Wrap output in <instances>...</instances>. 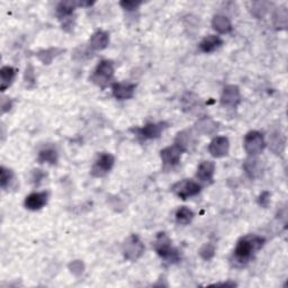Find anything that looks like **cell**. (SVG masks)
Returning a JSON list of instances; mask_svg holds the SVG:
<instances>
[{
  "label": "cell",
  "mask_w": 288,
  "mask_h": 288,
  "mask_svg": "<svg viewBox=\"0 0 288 288\" xmlns=\"http://www.w3.org/2000/svg\"><path fill=\"white\" fill-rule=\"evenodd\" d=\"M264 244V239L258 236H247L241 238L238 241V244L234 249V260L240 264H244L251 259L252 256L263 248Z\"/></svg>",
  "instance_id": "1"
},
{
  "label": "cell",
  "mask_w": 288,
  "mask_h": 288,
  "mask_svg": "<svg viewBox=\"0 0 288 288\" xmlns=\"http://www.w3.org/2000/svg\"><path fill=\"white\" fill-rule=\"evenodd\" d=\"M154 249L162 259L169 261V263L171 264L178 263L180 259L178 250L172 247L171 240H170L169 237L164 232L158 233L154 241Z\"/></svg>",
  "instance_id": "2"
},
{
  "label": "cell",
  "mask_w": 288,
  "mask_h": 288,
  "mask_svg": "<svg viewBox=\"0 0 288 288\" xmlns=\"http://www.w3.org/2000/svg\"><path fill=\"white\" fill-rule=\"evenodd\" d=\"M114 75V66L112 61L108 60H103L96 67L92 77L93 82L96 83L97 86L104 88L105 86L108 85V82L112 80Z\"/></svg>",
  "instance_id": "3"
},
{
  "label": "cell",
  "mask_w": 288,
  "mask_h": 288,
  "mask_svg": "<svg viewBox=\"0 0 288 288\" xmlns=\"http://www.w3.org/2000/svg\"><path fill=\"white\" fill-rule=\"evenodd\" d=\"M243 146L245 152H247L249 155H255L260 154L263 152L264 146H266V142H264V135L259 133L258 131H251L247 133V135L244 136V141H243Z\"/></svg>",
  "instance_id": "4"
},
{
  "label": "cell",
  "mask_w": 288,
  "mask_h": 288,
  "mask_svg": "<svg viewBox=\"0 0 288 288\" xmlns=\"http://www.w3.org/2000/svg\"><path fill=\"white\" fill-rule=\"evenodd\" d=\"M144 252V244L138 236H131L124 242L123 253L124 257L130 261H136Z\"/></svg>",
  "instance_id": "5"
},
{
  "label": "cell",
  "mask_w": 288,
  "mask_h": 288,
  "mask_svg": "<svg viewBox=\"0 0 288 288\" xmlns=\"http://www.w3.org/2000/svg\"><path fill=\"white\" fill-rule=\"evenodd\" d=\"M172 192L181 199H187L189 197L196 196L200 192V185L192 179H184L173 185Z\"/></svg>",
  "instance_id": "6"
},
{
  "label": "cell",
  "mask_w": 288,
  "mask_h": 288,
  "mask_svg": "<svg viewBox=\"0 0 288 288\" xmlns=\"http://www.w3.org/2000/svg\"><path fill=\"white\" fill-rule=\"evenodd\" d=\"M115 164V158L109 153H103L99 158L97 159V161L95 162V165L92 168V175L94 177H104L106 173L111 171L112 168Z\"/></svg>",
  "instance_id": "7"
},
{
  "label": "cell",
  "mask_w": 288,
  "mask_h": 288,
  "mask_svg": "<svg viewBox=\"0 0 288 288\" xmlns=\"http://www.w3.org/2000/svg\"><path fill=\"white\" fill-rule=\"evenodd\" d=\"M185 152V150L181 147L179 144H172L168 147H165L164 150H161L160 157L162 159V162H164L165 166L173 167L177 166L180 162L181 154Z\"/></svg>",
  "instance_id": "8"
},
{
  "label": "cell",
  "mask_w": 288,
  "mask_h": 288,
  "mask_svg": "<svg viewBox=\"0 0 288 288\" xmlns=\"http://www.w3.org/2000/svg\"><path fill=\"white\" fill-rule=\"evenodd\" d=\"M241 101V94L238 86L229 85L223 89L221 96V104L226 107H237Z\"/></svg>",
  "instance_id": "9"
},
{
  "label": "cell",
  "mask_w": 288,
  "mask_h": 288,
  "mask_svg": "<svg viewBox=\"0 0 288 288\" xmlns=\"http://www.w3.org/2000/svg\"><path fill=\"white\" fill-rule=\"evenodd\" d=\"M50 192H33L28 195L25 198V207L29 211H39L42 207L47 205Z\"/></svg>",
  "instance_id": "10"
},
{
  "label": "cell",
  "mask_w": 288,
  "mask_h": 288,
  "mask_svg": "<svg viewBox=\"0 0 288 288\" xmlns=\"http://www.w3.org/2000/svg\"><path fill=\"white\" fill-rule=\"evenodd\" d=\"M230 142L225 136H217L210 143L208 151L214 158H223L229 153Z\"/></svg>",
  "instance_id": "11"
},
{
  "label": "cell",
  "mask_w": 288,
  "mask_h": 288,
  "mask_svg": "<svg viewBox=\"0 0 288 288\" xmlns=\"http://www.w3.org/2000/svg\"><path fill=\"white\" fill-rule=\"evenodd\" d=\"M136 86L134 83H114L113 85V96L116 98V99L124 100V99H130L134 96Z\"/></svg>",
  "instance_id": "12"
},
{
  "label": "cell",
  "mask_w": 288,
  "mask_h": 288,
  "mask_svg": "<svg viewBox=\"0 0 288 288\" xmlns=\"http://www.w3.org/2000/svg\"><path fill=\"white\" fill-rule=\"evenodd\" d=\"M166 123H150L146 124L145 126L142 128L136 130L140 136H142L143 139H158L161 135L162 131L167 127Z\"/></svg>",
  "instance_id": "13"
},
{
  "label": "cell",
  "mask_w": 288,
  "mask_h": 288,
  "mask_svg": "<svg viewBox=\"0 0 288 288\" xmlns=\"http://www.w3.org/2000/svg\"><path fill=\"white\" fill-rule=\"evenodd\" d=\"M215 173V165L213 161H203L198 166L196 177L202 183H212Z\"/></svg>",
  "instance_id": "14"
},
{
  "label": "cell",
  "mask_w": 288,
  "mask_h": 288,
  "mask_svg": "<svg viewBox=\"0 0 288 288\" xmlns=\"http://www.w3.org/2000/svg\"><path fill=\"white\" fill-rule=\"evenodd\" d=\"M90 2L81 1H61L56 7V14L60 20H69V17L73 14L74 8L77 6H90Z\"/></svg>",
  "instance_id": "15"
},
{
  "label": "cell",
  "mask_w": 288,
  "mask_h": 288,
  "mask_svg": "<svg viewBox=\"0 0 288 288\" xmlns=\"http://www.w3.org/2000/svg\"><path fill=\"white\" fill-rule=\"evenodd\" d=\"M223 44V40L217 35H208L199 44V48L203 52L210 53L215 51Z\"/></svg>",
  "instance_id": "16"
},
{
  "label": "cell",
  "mask_w": 288,
  "mask_h": 288,
  "mask_svg": "<svg viewBox=\"0 0 288 288\" xmlns=\"http://www.w3.org/2000/svg\"><path fill=\"white\" fill-rule=\"evenodd\" d=\"M212 26L219 34H227L232 31V24H231L230 20L222 15H216L213 17Z\"/></svg>",
  "instance_id": "17"
},
{
  "label": "cell",
  "mask_w": 288,
  "mask_h": 288,
  "mask_svg": "<svg viewBox=\"0 0 288 288\" xmlns=\"http://www.w3.org/2000/svg\"><path fill=\"white\" fill-rule=\"evenodd\" d=\"M260 160H258L256 158H250L248 160H245L244 162V170L245 173L251 178V179H255V178H258L261 172H263V166L260 164Z\"/></svg>",
  "instance_id": "18"
},
{
  "label": "cell",
  "mask_w": 288,
  "mask_h": 288,
  "mask_svg": "<svg viewBox=\"0 0 288 288\" xmlns=\"http://www.w3.org/2000/svg\"><path fill=\"white\" fill-rule=\"evenodd\" d=\"M109 43V35L108 33L104 31H97L96 33L93 34L92 40H90V45L95 50H104V48H107Z\"/></svg>",
  "instance_id": "19"
},
{
  "label": "cell",
  "mask_w": 288,
  "mask_h": 288,
  "mask_svg": "<svg viewBox=\"0 0 288 288\" xmlns=\"http://www.w3.org/2000/svg\"><path fill=\"white\" fill-rule=\"evenodd\" d=\"M17 70L13 67L6 66L2 67L1 70H0V78H1V92H5V90L8 88V87L13 83L15 77H16Z\"/></svg>",
  "instance_id": "20"
},
{
  "label": "cell",
  "mask_w": 288,
  "mask_h": 288,
  "mask_svg": "<svg viewBox=\"0 0 288 288\" xmlns=\"http://www.w3.org/2000/svg\"><path fill=\"white\" fill-rule=\"evenodd\" d=\"M196 130L202 134H212L217 130V124L213 120L205 117L196 123Z\"/></svg>",
  "instance_id": "21"
},
{
  "label": "cell",
  "mask_w": 288,
  "mask_h": 288,
  "mask_svg": "<svg viewBox=\"0 0 288 288\" xmlns=\"http://www.w3.org/2000/svg\"><path fill=\"white\" fill-rule=\"evenodd\" d=\"M37 161L40 164H51L54 165L58 161V153L54 149H44L40 151L39 157H37Z\"/></svg>",
  "instance_id": "22"
},
{
  "label": "cell",
  "mask_w": 288,
  "mask_h": 288,
  "mask_svg": "<svg viewBox=\"0 0 288 288\" xmlns=\"http://www.w3.org/2000/svg\"><path fill=\"white\" fill-rule=\"evenodd\" d=\"M194 216H195L194 212L184 206V207H180L179 210L177 211L176 221H177V223H179V224L187 225L192 221Z\"/></svg>",
  "instance_id": "23"
},
{
  "label": "cell",
  "mask_w": 288,
  "mask_h": 288,
  "mask_svg": "<svg viewBox=\"0 0 288 288\" xmlns=\"http://www.w3.org/2000/svg\"><path fill=\"white\" fill-rule=\"evenodd\" d=\"M61 52L62 50H60V48H50V50L41 51L37 53V58L41 60L42 63L50 64L52 62V60L54 59L56 55H59V53Z\"/></svg>",
  "instance_id": "24"
},
{
  "label": "cell",
  "mask_w": 288,
  "mask_h": 288,
  "mask_svg": "<svg viewBox=\"0 0 288 288\" xmlns=\"http://www.w3.org/2000/svg\"><path fill=\"white\" fill-rule=\"evenodd\" d=\"M11 179H13V171L2 166L0 168V185H1V188L6 189L8 187Z\"/></svg>",
  "instance_id": "25"
},
{
  "label": "cell",
  "mask_w": 288,
  "mask_h": 288,
  "mask_svg": "<svg viewBox=\"0 0 288 288\" xmlns=\"http://www.w3.org/2000/svg\"><path fill=\"white\" fill-rule=\"evenodd\" d=\"M284 140L282 139V135H280L278 132L277 133L272 134L271 138H270V146H271V150L274 151L276 153H279L283 151V147H284Z\"/></svg>",
  "instance_id": "26"
},
{
  "label": "cell",
  "mask_w": 288,
  "mask_h": 288,
  "mask_svg": "<svg viewBox=\"0 0 288 288\" xmlns=\"http://www.w3.org/2000/svg\"><path fill=\"white\" fill-rule=\"evenodd\" d=\"M275 25L279 28H286L287 26V11L286 9H279L275 15Z\"/></svg>",
  "instance_id": "27"
},
{
  "label": "cell",
  "mask_w": 288,
  "mask_h": 288,
  "mask_svg": "<svg viewBox=\"0 0 288 288\" xmlns=\"http://www.w3.org/2000/svg\"><path fill=\"white\" fill-rule=\"evenodd\" d=\"M267 3L266 2H253L252 3V14L255 15L256 17L260 18L264 17V14L267 13Z\"/></svg>",
  "instance_id": "28"
},
{
  "label": "cell",
  "mask_w": 288,
  "mask_h": 288,
  "mask_svg": "<svg viewBox=\"0 0 288 288\" xmlns=\"http://www.w3.org/2000/svg\"><path fill=\"white\" fill-rule=\"evenodd\" d=\"M199 253H200V256H202L203 259L210 260L215 255V247H214L213 244L207 243V244L204 245V247L202 249H200Z\"/></svg>",
  "instance_id": "29"
},
{
  "label": "cell",
  "mask_w": 288,
  "mask_h": 288,
  "mask_svg": "<svg viewBox=\"0 0 288 288\" xmlns=\"http://www.w3.org/2000/svg\"><path fill=\"white\" fill-rule=\"evenodd\" d=\"M120 5L123 9L127 10V11H132V10L138 9L139 7L142 5V2L141 1H132V0H124V1L120 2Z\"/></svg>",
  "instance_id": "30"
},
{
  "label": "cell",
  "mask_w": 288,
  "mask_h": 288,
  "mask_svg": "<svg viewBox=\"0 0 288 288\" xmlns=\"http://www.w3.org/2000/svg\"><path fill=\"white\" fill-rule=\"evenodd\" d=\"M69 268L72 274L74 275H81L82 271H83V264L81 263V261L79 260H74L72 261V263L69 264Z\"/></svg>",
  "instance_id": "31"
},
{
  "label": "cell",
  "mask_w": 288,
  "mask_h": 288,
  "mask_svg": "<svg viewBox=\"0 0 288 288\" xmlns=\"http://www.w3.org/2000/svg\"><path fill=\"white\" fill-rule=\"evenodd\" d=\"M25 81L27 82V83L35 81V79H34V71H33L32 66H28L27 69H26V72H25Z\"/></svg>",
  "instance_id": "32"
},
{
  "label": "cell",
  "mask_w": 288,
  "mask_h": 288,
  "mask_svg": "<svg viewBox=\"0 0 288 288\" xmlns=\"http://www.w3.org/2000/svg\"><path fill=\"white\" fill-rule=\"evenodd\" d=\"M269 197H270V194H269V192H264V194H261L260 195V197H259V204L261 206H264V207H267L268 206V204H269Z\"/></svg>",
  "instance_id": "33"
},
{
  "label": "cell",
  "mask_w": 288,
  "mask_h": 288,
  "mask_svg": "<svg viewBox=\"0 0 288 288\" xmlns=\"http://www.w3.org/2000/svg\"><path fill=\"white\" fill-rule=\"evenodd\" d=\"M11 105H13V103H11V100H9L8 98H2L1 100V111L2 113H6L8 112L9 109L11 108Z\"/></svg>",
  "instance_id": "34"
}]
</instances>
